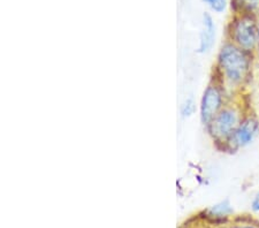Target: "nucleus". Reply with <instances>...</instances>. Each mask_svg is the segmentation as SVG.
<instances>
[{
	"mask_svg": "<svg viewBox=\"0 0 259 228\" xmlns=\"http://www.w3.org/2000/svg\"><path fill=\"white\" fill-rule=\"evenodd\" d=\"M256 58L252 53L226 40L217 55L214 77L231 95L241 91L251 81Z\"/></svg>",
	"mask_w": 259,
	"mask_h": 228,
	"instance_id": "1",
	"label": "nucleus"
},
{
	"mask_svg": "<svg viewBox=\"0 0 259 228\" xmlns=\"http://www.w3.org/2000/svg\"><path fill=\"white\" fill-rule=\"evenodd\" d=\"M245 113L243 106L229 101L205 127L213 142L226 150L228 141L231 140Z\"/></svg>",
	"mask_w": 259,
	"mask_h": 228,
	"instance_id": "2",
	"label": "nucleus"
},
{
	"mask_svg": "<svg viewBox=\"0 0 259 228\" xmlns=\"http://www.w3.org/2000/svg\"><path fill=\"white\" fill-rule=\"evenodd\" d=\"M259 19L253 13H237L228 24V41L254 55L258 43Z\"/></svg>",
	"mask_w": 259,
	"mask_h": 228,
	"instance_id": "3",
	"label": "nucleus"
},
{
	"mask_svg": "<svg viewBox=\"0 0 259 228\" xmlns=\"http://www.w3.org/2000/svg\"><path fill=\"white\" fill-rule=\"evenodd\" d=\"M228 102L229 94L221 85V83L213 77L204 89L199 102V119L204 127L212 121V119L224 109Z\"/></svg>",
	"mask_w": 259,
	"mask_h": 228,
	"instance_id": "4",
	"label": "nucleus"
},
{
	"mask_svg": "<svg viewBox=\"0 0 259 228\" xmlns=\"http://www.w3.org/2000/svg\"><path fill=\"white\" fill-rule=\"evenodd\" d=\"M259 135V119L254 113L246 112L243 119L228 141L226 150L237 151L249 147Z\"/></svg>",
	"mask_w": 259,
	"mask_h": 228,
	"instance_id": "5",
	"label": "nucleus"
},
{
	"mask_svg": "<svg viewBox=\"0 0 259 228\" xmlns=\"http://www.w3.org/2000/svg\"><path fill=\"white\" fill-rule=\"evenodd\" d=\"M203 27L199 34V44H198V53H207L210 52L215 41V24L213 22L212 16L205 13L203 15Z\"/></svg>",
	"mask_w": 259,
	"mask_h": 228,
	"instance_id": "6",
	"label": "nucleus"
},
{
	"mask_svg": "<svg viewBox=\"0 0 259 228\" xmlns=\"http://www.w3.org/2000/svg\"><path fill=\"white\" fill-rule=\"evenodd\" d=\"M233 212L232 205L229 204L228 201H223L218 203V204L213 205L210 210H208V214L211 217L215 218V219H221V218H226L229 214Z\"/></svg>",
	"mask_w": 259,
	"mask_h": 228,
	"instance_id": "7",
	"label": "nucleus"
},
{
	"mask_svg": "<svg viewBox=\"0 0 259 228\" xmlns=\"http://www.w3.org/2000/svg\"><path fill=\"white\" fill-rule=\"evenodd\" d=\"M234 6L239 10L237 13H253L259 10V0H234Z\"/></svg>",
	"mask_w": 259,
	"mask_h": 228,
	"instance_id": "8",
	"label": "nucleus"
},
{
	"mask_svg": "<svg viewBox=\"0 0 259 228\" xmlns=\"http://www.w3.org/2000/svg\"><path fill=\"white\" fill-rule=\"evenodd\" d=\"M203 3L214 13H224L227 8V0H203Z\"/></svg>",
	"mask_w": 259,
	"mask_h": 228,
	"instance_id": "9",
	"label": "nucleus"
},
{
	"mask_svg": "<svg viewBox=\"0 0 259 228\" xmlns=\"http://www.w3.org/2000/svg\"><path fill=\"white\" fill-rule=\"evenodd\" d=\"M195 111H196V104L194 102V99H187L181 107L182 117L189 118L195 113Z\"/></svg>",
	"mask_w": 259,
	"mask_h": 228,
	"instance_id": "10",
	"label": "nucleus"
},
{
	"mask_svg": "<svg viewBox=\"0 0 259 228\" xmlns=\"http://www.w3.org/2000/svg\"><path fill=\"white\" fill-rule=\"evenodd\" d=\"M251 207H252V210L254 211V212L259 213V192L256 195H254L253 200L251 202Z\"/></svg>",
	"mask_w": 259,
	"mask_h": 228,
	"instance_id": "11",
	"label": "nucleus"
},
{
	"mask_svg": "<svg viewBox=\"0 0 259 228\" xmlns=\"http://www.w3.org/2000/svg\"><path fill=\"white\" fill-rule=\"evenodd\" d=\"M254 58H256V60L259 62V24H258V43H257L256 51H254Z\"/></svg>",
	"mask_w": 259,
	"mask_h": 228,
	"instance_id": "12",
	"label": "nucleus"
},
{
	"mask_svg": "<svg viewBox=\"0 0 259 228\" xmlns=\"http://www.w3.org/2000/svg\"><path fill=\"white\" fill-rule=\"evenodd\" d=\"M236 228H257L254 226H241V227H236Z\"/></svg>",
	"mask_w": 259,
	"mask_h": 228,
	"instance_id": "13",
	"label": "nucleus"
}]
</instances>
